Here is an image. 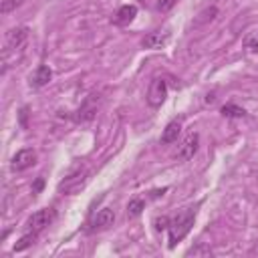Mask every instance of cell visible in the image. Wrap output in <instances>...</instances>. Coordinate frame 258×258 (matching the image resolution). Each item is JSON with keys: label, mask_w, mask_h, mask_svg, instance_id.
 <instances>
[{"label": "cell", "mask_w": 258, "mask_h": 258, "mask_svg": "<svg viewBox=\"0 0 258 258\" xmlns=\"http://www.w3.org/2000/svg\"><path fill=\"white\" fill-rule=\"evenodd\" d=\"M194 222H196V212L194 210H186V212H182L180 216H176L170 222V228H168L170 230V248H174L176 242L184 240L190 234Z\"/></svg>", "instance_id": "cell-1"}, {"label": "cell", "mask_w": 258, "mask_h": 258, "mask_svg": "<svg viewBox=\"0 0 258 258\" xmlns=\"http://www.w3.org/2000/svg\"><path fill=\"white\" fill-rule=\"evenodd\" d=\"M87 180H89V172L85 168H77L73 174H69L61 184H59V192L65 194V196H73L77 192H81L85 186H87Z\"/></svg>", "instance_id": "cell-2"}, {"label": "cell", "mask_w": 258, "mask_h": 258, "mask_svg": "<svg viewBox=\"0 0 258 258\" xmlns=\"http://www.w3.org/2000/svg\"><path fill=\"white\" fill-rule=\"evenodd\" d=\"M55 210L53 208H43V210H39V212H35L31 218H29V222H27V226H29V230L31 232H41V230H45L53 220H55Z\"/></svg>", "instance_id": "cell-3"}, {"label": "cell", "mask_w": 258, "mask_h": 258, "mask_svg": "<svg viewBox=\"0 0 258 258\" xmlns=\"http://www.w3.org/2000/svg\"><path fill=\"white\" fill-rule=\"evenodd\" d=\"M166 97H168V85H166L164 79L156 77V79L152 81L150 89H148V103H150L152 107H162L164 101H166Z\"/></svg>", "instance_id": "cell-4"}, {"label": "cell", "mask_w": 258, "mask_h": 258, "mask_svg": "<svg viewBox=\"0 0 258 258\" xmlns=\"http://www.w3.org/2000/svg\"><path fill=\"white\" fill-rule=\"evenodd\" d=\"M198 144H200V136H198L196 132H192V134L182 142V146H180V150H178L176 158H178L180 162H188V160H192V158L196 156V152H198Z\"/></svg>", "instance_id": "cell-5"}, {"label": "cell", "mask_w": 258, "mask_h": 258, "mask_svg": "<svg viewBox=\"0 0 258 258\" xmlns=\"http://www.w3.org/2000/svg\"><path fill=\"white\" fill-rule=\"evenodd\" d=\"M35 164H37V152L31 150V148H27V150H21V152L13 158L11 168H13L15 172H25V170L33 168Z\"/></svg>", "instance_id": "cell-6"}, {"label": "cell", "mask_w": 258, "mask_h": 258, "mask_svg": "<svg viewBox=\"0 0 258 258\" xmlns=\"http://www.w3.org/2000/svg\"><path fill=\"white\" fill-rule=\"evenodd\" d=\"M29 41V29L27 27H19V29H13L9 33V41H7V51L5 53H11V51H21Z\"/></svg>", "instance_id": "cell-7"}, {"label": "cell", "mask_w": 258, "mask_h": 258, "mask_svg": "<svg viewBox=\"0 0 258 258\" xmlns=\"http://www.w3.org/2000/svg\"><path fill=\"white\" fill-rule=\"evenodd\" d=\"M115 222V212L111 208H103L97 212V216L93 218L91 222V232H101V230H107L111 228Z\"/></svg>", "instance_id": "cell-8"}, {"label": "cell", "mask_w": 258, "mask_h": 258, "mask_svg": "<svg viewBox=\"0 0 258 258\" xmlns=\"http://www.w3.org/2000/svg\"><path fill=\"white\" fill-rule=\"evenodd\" d=\"M97 109H99V95H89L87 101L77 111L75 121H89V119H93L95 113H97Z\"/></svg>", "instance_id": "cell-9"}, {"label": "cell", "mask_w": 258, "mask_h": 258, "mask_svg": "<svg viewBox=\"0 0 258 258\" xmlns=\"http://www.w3.org/2000/svg\"><path fill=\"white\" fill-rule=\"evenodd\" d=\"M168 41H170V33H168V31H156V33H150V35L142 41V45H144L146 49H162Z\"/></svg>", "instance_id": "cell-10"}, {"label": "cell", "mask_w": 258, "mask_h": 258, "mask_svg": "<svg viewBox=\"0 0 258 258\" xmlns=\"http://www.w3.org/2000/svg\"><path fill=\"white\" fill-rule=\"evenodd\" d=\"M136 17H138V7H136V5H125V7H121V9L117 11V15H115V25L125 27V25H129V23H134Z\"/></svg>", "instance_id": "cell-11"}, {"label": "cell", "mask_w": 258, "mask_h": 258, "mask_svg": "<svg viewBox=\"0 0 258 258\" xmlns=\"http://www.w3.org/2000/svg\"><path fill=\"white\" fill-rule=\"evenodd\" d=\"M180 132H182V123L180 121H172V123H168L166 125V129H164V134H162V144H174V142H178V136H180Z\"/></svg>", "instance_id": "cell-12"}, {"label": "cell", "mask_w": 258, "mask_h": 258, "mask_svg": "<svg viewBox=\"0 0 258 258\" xmlns=\"http://www.w3.org/2000/svg\"><path fill=\"white\" fill-rule=\"evenodd\" d=\"M51 79H53V71H51L47 65H41V67L37 69V73H35V77H33L31 85H33V87H37V89H41V87L49 85V81H51Z\"/></svg>", "instance_id": "cell-13"}, {"label": "cell", "mask_w": 258, "mask_h": 258, "mask_svg": "<svg viewBox=\"0 0 258 258\" xmlns=\"http://www.w3.org/2000/svg\"><path fill=\"white\" fill-rule=\"evenodd\" d=\"M144 208H146V202L140 200V198H136V200H132V202L127 204V216L129 218H138L144 212Z\"/></svg>", "instance_id": "cell-14"}, {"label": "cell", "mask_w": 258, "mask_h": 258, "mask_svg": "<svg viewBox=\"0 0 258 258\" xmlns=\"http://www.w3.org/2000/svg\"><path fill=\"white\" fill-rule=\"evenodd\" d=\"M222 115H224V117H246V111H244L242 107L234 105V103H226V105L222 107Z\"/></svg>", "instance_id": "cell-15"}, {"label": "cell", "mask_w": 258, "mask_h": 258, "mask_svg": "<svg viewBox=\"0 0 258 258\" xmlns=\"http://www.w3.org/2000/svg\"><path fill=\"white\" fill-rule=\"evenodd\" d=\"M37 240V232H29L27 236H23L17 244H15V252H23V250H27L29 246H33V242Z\"/></svg>", "instance_id": "cell-16"}, {"label": "cell", "mask_w": 258, "mask_h": 258, "mask_svg": "<svg viewBox=\"0 0 258 258\" xmlns=\"http://www.w3.org/2000/svg\"><path fill=\"white\" fill-rule=\"evenodd\" d=\"M216 15H218V9H216V7H210V9H206L204 13H200V19L196 21V25H198V27H200V25H206V23L214 21Z\"/></svg>", "instance_id": "cell-17"}, {"label": "cell", "mask_w": 258, "mask_h": 258, "mask_svg": "<svg viewBox=\"0 0 258 258\" xmlns=\"http://www.w3.org/2000/svg\"><path fill=\"white\" fill-rule=\"evenodd\" d=\"M176 5H178V0H158V3H156V11L158 13H170Z\"/></svg>", "instance_id": "cell-18"}, {"label": "cell", "mask_w": 258, "mask_h": 258, "mask_svg": "<svg viewBox=\"0 0 258 258\" xmlns=\"http://www.w3.org/2000/svg\"><path fill=\"white\" fill-rule=\"evenodd\" d=\"M25 0H3V15H9L13 11H17Z\"/></svg>", "instance_id": "cell-19"}, {"label": "cell", "mask_w": 258, "mask_h": 258, "mask_svg": "<svg viewBox=\"0 0 258 258\" xmlns=\"http://www.w3.org/2000/svg\"><path fill=\"white\" fill-rule=\"evenodd\" d=\"M244 49L248 53H258V35H252L244 41Z\"/></svg>", "instance_id": "cell-20"}, {"label": "cell", "mask_w": 258, "mask_h": 258, "mask_svg": "<svg viewBox=\"0 0 258 258\" xmlns=\"http://www.w3.org/2000/svg\"><path fill=\"white\" fill-rule=\"evenodd\" d=\"M156 230H168L170 228V218H166V216H162V218H156Z\"/></svg>", "instance_id": "cell-21"}, {"label": "cell", "mask_w": 258, "mask_h": 258, "mask_svg": "<svg viewBox=\"0 0 258 258\" xmlns=\"http://www.w3.org/2000/svg\"><path fill=\"white\" fill-rule=\"evenodd\" d=\"M198 254H212V250L206 248V246H198V248H192V250L188 252V256H198Z\"/></svg>", "instance_id": "cell-22"}, {"label": "cell", "mask_w": 258, "mask_h": 258, "mask_svg": "<svg viewBox=\"0 0 258 258\" xmlns=\"http://www.w3.org/2000/svg\"><path fill=\"white\" fill-rule=\"evenodd\" d=\"M43 188H45V178H37V182L33 184V194H41Z\"/></svg>", "instance_id": "cell-23"}, {"label": "cell", "mask_w": 258, "mask_h": 258, "mask_svg": "<svg viewBox=\"0 0 258 258\" xmlns=\"http://www.w3.org/2000/svg\"><path fill=\"white\" fill-rule=\"evenodd\" d=\"M27 119H29V107H23V109H21V125H23V127L29 125Z\"/></svg>", "instance_id": "cell-24"}, {"label": "cell", "mask_w": 258, "mask_h": 258, "mask_svg": "<svg viewBox=\"0 0 258 258\" xmlns=\"http://www.w3.org/2000/svg\"><path fill=\"white\" fill-rule=\"evenodd\" d=\"M166 192H168V188H162V190H154V192H152V198L156 200V198H160V196H164Z\"/></svg>", "instance_id": "cell-25"}, {"label": "cell", "mask_w": 258, "mask_h": 258, "mask_svg": "<svg viewBox=\"0 0 258 258\" xmlns=\"http://www.w3.org/2000/svg\"><path fill=\"white\" fill-rule=\"evenodd\" d=\"M250 256H258V240L254 242V246L250 248Z\"/></svg>", "instance_id": "cell-26"}]
</instances>
